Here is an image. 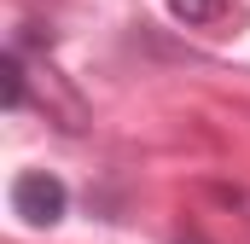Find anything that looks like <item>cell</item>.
Returning <instances> with one entry per match:
<instances>
[{"label":"cell","mask_w":250,"mask_h":244,"mask_svg":"<svg viewBox=\"0 0 250 244\" xmlns=\"http://www.w3.org/2000/svg\"><path fill=\"white\" fill-rule=\"evenodd\" d=\"M23 99H29V64H23L18 47H6V59H0V105L23 111Z\"/></svg>","instance_id":"obj_3"},{"label":"cell","mask_w":250,"mask_h":244,"mask_svg":"<svg viewBox=\"0 0 250 244\" xmlns=\"http://www.w3.org/2000/svg\"><path fill=\"white\" fill-rule=\"evenodd\" d=\"M181 244H204V239H181Z\"/></svg>","instance_id":"obj_4"},{"label":"cell","mask_w":250,"mask_h":244,"mask_svg":"<svg viewBox=\"0 0 250 244\" xmlns=\"http://www.w3.org/2000/svg\"><path fill=\"white\" fill-rule=\"evenodd\" d=\"M64 209H70V192H64L59 175H47V169H23V175L12 181V215H18L23 227H59Z\"/></svg>","instance_id":"obj_1"},{"label":"cell","mask_w":250,"mask_h":244,"mask_svg":"<svg viewBox=\"0 0 250 244\" xmlns=\"http://www.w3.org/2000/svg\"><path fill=\"white\" fill-rule=\"evenodd\" d=\"M163 6H169V18L187 23V29H215V23H227V12H233V0H163Z\"/></svg>","instance_id":"obj_2"}]
</instances>
